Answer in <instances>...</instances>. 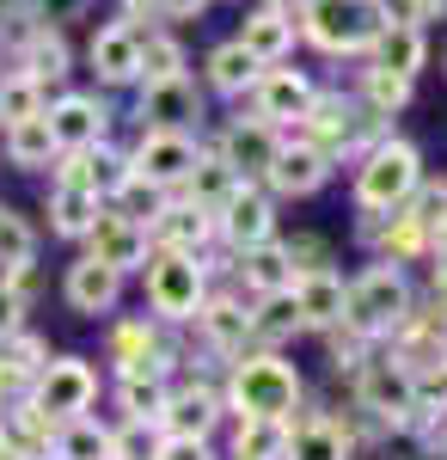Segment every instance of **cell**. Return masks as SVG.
<instances>
[{
	"instance_id": "6da1fadb",
	"label": "cell",
	"mask_w": 447,
	"mask_h": 460,
	"mask_svg": "<svg viewBox=\"0 0 447 460\" xmlns=\"http://www.w3.org/2000/svg\"><path fill=\"white\" fill-rule=\"evenodd\" d=\"M411 314V288L399 277V264H374L368 277H355L344 288V319L349 332H362V338H380V332H399V319Z\"/></svg>"
},
{
	"instance_id": "7a4b0ae2",
	"label": "cell",
	"mask_w": 447,
	"mask_h": 460,
	"mask_svg": "<svg viewBox=\"0 0 447 460\" xmlns=\"http://www.w3.org/2000/svg\"><path fill=\"white\" fill-rule=\"evenodd\" d=\"M423 184V160H416L411 142H380L368 154V166L355 178V203L368 215H386V209H405Z\"/></svg>"
},
{
	"instance_id": "3957f363",
	"label": "cell",
	"mask_w": 447,
	"mask_h": 460,
	"mask_svg": "<svg viewBox=\"0 0 447 460\" xmlns=\"http://www.w3.org/2000/svg\"><path fill=\"white\" fill-rule=\"evenodd\" d=\"M294 399H301V375L282 356H245L240 368H233V405H240V418H276V424H288Z\"/></svg>"
},
{
	"instance_id": "277c9868",
	"label": "cell",
	"mask_w": 447,
	"mask_h": 460,
	"mask_svg": "<svg viewBox=\"0 0 447 460\" xmlns=\"http://www.w3.org/2000/svg\"><path fill=\"white\" fill-rule=\"evenodd\" d=\"M301 19H307V37L319 43V49H331V56L368 49V43L386 31L380 0H307Z\"/></svg>"
},
{
	"instance_id": "5b68a950",
	"label": "cell",
	"mask_w": 447,
	"mask_h": 460,
	"mask_svg": "<svg viewBox=\"0 0 447 460\" xmlns=\"http://www.w3.org/2000/svg\"><path fill=\"white\" fill-rule=\"evenodd\" d=\"M147 301H153L160 319H197V307H203V264L190 252H153Z\"/></svg>"
},
{
	"instance_id": "8992f818",
	"label": "cell",
	"mask_w": 447,
	"mask_h": 460,
	"mask_svg": "<svg viewBox=\"0 0 447 460\" xmlns=\"http://www.w3.org/2000/svg\"><path fill=\"white\" fill-rule=\"evenodd\" d=\"M92 393H99V375L80 362V356H56V362H43L37 368V411H49L56 424H68V418H86V405H92Z\"/></svg>"
},
{
	"instance_id": "52a82bcc",
	"label": "cell",
	"mask_w": 447,
	"mask_h": 460,
	"mask_svg": "<svg viewBox=\"0 0 447 460\" xmlns=\"http://www.w3.org/2000/svg\"><path fill=\"white\" fill-rule=\"evenodd\" d=\"M355 387H362V405H368V411L399 418V424H416V381H411L405 362L362 356V362H355Z\"/></svg>"
},
{
	"instance_id": "ba28073f",
	"label": "cell",
	"mask_w": 447,
	"mask_h": 460,
	"mask_svg": "<svg viewBox=\"0 0 447 460\" xmlns=\"http://www.w3.org/2000/svg\"><path fill=\"white\" fill-rule=\"evenodd\" d=\"M190 166H197V142L184 136V129H147V142L136 147V160H129V172H136V184L147 178V184H184L190 178Z\"/></svg>"
},
{
	"instance_id": "9c48e42d",
	"label": "cell",
	"mask_w": 447,
	"mask_h": 460,
	"mask_svg": "<svg viewBox=\"0 0 447 460\" xmlns=\"http://www.w3.org/2000/svg\"><path fill=\"white\" fill-rule=\"evenodd\" d=\"M86 240H92V258L110 264L117 277L136 270V264H147V227H141L136 215H92Z\"/></svg>"
},
{
	"instance_id": "30bf717a",
	"label": "cell",
	"mask_w": 447,
	"mask_h": 460,
	"mask_svg": "<svg viewBox=\"0 0 447 460\" xmlns=\"http://www.w3.org/2000/svg\"><path fill=\"white\" fill-rule=\"evenodd\" d=\"M43 123H49V142L56 154H92L104 142V105L99 99H62L56 111H43Z\"/></svg>"
},
{
	"instance_id": "8fae6325",
	"label": "cell",
	"mask_w": 447,
	"mask_h": 460,
	"mask_svg": "<svg viewBox=\"0 0 447 460\" xmlns=\"http://www.w3.org/2000/svg\"><path fill=\"white\" fill-rule=\"evenodd\" d=\"M276 147H282V136H276V123H264V117H251V123H227V136H221V160L233 166V178H264L276 160Z\"/></svg>"
},
{
	"instance_id": "7c38bea8",
	"label": "cell",
	"mask_w": 447,
	"mask_h": 460,
	"mask_svg": "<svg viewBox=\"0 0 447 460\" xmlns=\"http://www.w3.org/2000/svg\"><path fill=\"white\" fill-rule=\"evenodd\" d=\"M312 80L307 74H294V68H270V74H258V117L264 123H301L312 111Z\"/></svg>"
},
{
	"instance_id": "4fadbf2b",
	"label": "cell",
	"mask_w": 447,
	"mask_h": 460,
	"mask_svg": "<svg viewBox=\"0 0 447 460\" xmlns=\"http://www.w3.org/2000/svg\"><path fill=\"white\" fill-rule=\"evenodd\" d=\"M270 227H276V215H270V197L264 190H233L227 203H221V234L233 240V246H270Z\"/></svg>"
},
{
	"instance_id": "5bb4252c",
	"label": "cell",
	"mask_w": 447,
	"mask_h": 460,
	"mask_svg": "<svg viewBox=\"0 0 447 460\" xmlns=\"http://www.w3.org/2000/svg\"><path fill=\"white\" fill-rule=\"evenodd\" d=\"M240 49L258 62V68H276L288 49H294V13H276V6H264V13H251L240 31Z\"/></svg>"
},
{
	"instance_id": "9a60e30c",
	"label": "cell",
	"mask_w": 447,
	"mask_h": 460,
	"mask_svg": "<svg viewBox=\"0 0 447 460\" xmlns=\"http://www.w3.org/2000/svg\"><path fill=\"white\" fill-rule=\"evenodd\" d=\"M325 172H331V160H325L319 147L294 142V147H276V160H270V172H264V178H270L282 197H307V190L325 184Z\"/></svg>"
},
{
	"instance_id": "2e32d148",
	"label": "cell",
	"mask_w": 447,
	"mask_h": 460,
	"mask_svg": "<svg viewBox=\"0 0 447 460\" xmlns=\"http://www.w3.org/2000/svg\"><path fill=\"white\" fill-rule=\"evenodd\" d=\"M288 295H294V307H301L307 325H337V319H344V277H331V270H307V277H294Z\"/></svg>"
},
{
	"instance_id": "e0dca14e",
	"label": "cell",
	"mask_w": 447,
	"mask_h": 460,
	"mask_svg": "<svg viewBox=\"0 0 447 460\" xmlns=\"http://www.w3.org/2000/svg\"><path fill=\"white\" fill-rule=\"evenodd\" d=\"M117 288H123V277H117L110 264H99V258H80L68 270L74 314H110V307H117Z\"/></svg>"
},
{
	"instance_id": "ac0fdd59",
	"label": "cell",
	"mask_w": 447,
	"mask_h": 460,
	"mask_svg": "<svg viewBox=\"0 0 447 460\" xmlns=\"http://www.w3.org/2000/svg\"><path fill=\"white\" fill-rule=\"evenodd\" d=\"M203 240H208V209H197V203H166L153 215V246L160 252H190L197 258Z\"/></svg>"
},
{
	"instance_id": "d6986e66",
	"label": "cell",
	"mask_w": 447,
	"mask_h": 460,
	"mask_svg": "<svg viewBox=\"0 0 447 460\" xmlns=\"http://www.w3.org/2000/svg\"><path fill=\"white\" fill-rule=\"evenodd\" d=\"M141 117H147L153 129H178L184 117H203V99H197V86L178 74V80H160V86H147V99H141Z\"/></svg>"
},
{
	"instance_id": "ffe728a7",
	"label": "cell",
	"mask_w": 447,
	"mask_h": 460,
	"mask_svg": "<svg viewBox=\"0 0 447 460\" xmlns=\"http://www.w3.org/2000/svg\"><path fill=\"white\" fill-rule=\"evenodd\" d=\"M136 62H141V25H104L92 37V68L104 80H136Z\"/></svg>"
},
{
	"instance_id": "44dd1931",
	"label": "cell",
	"mask_w": 447,
	"mask_h": 460,
	"mask_svg": "<svg viewBox=\"0 0 447 460\" xmlns=\"http://www.w3.org/2000/svg\"><path fill=\"white\" fill-rule=\"evenodd\" d=\"M368 49H374V68H380V74L411 80V74L423 68V31H416V25H386V31H380Z\"/></svg>"
},
{
	"instance_id": "7402d4cb",
	"label": "cell",
	"mask_w": 447,
	"mask_h": 460,
	"mask_svg": "<svg viewBox=\"0 0 447 460\" xmlns=\"http://www.w3.org/2000/svg\"><path fill=\"white\" fill-rule=\"evenodd\" d=\"M344 424H331V418H307V424L288 429V455L282 460H344Z\"/></svg>"
},
{
	"instance_id": "603a6c76",
	"label": "cell",
	"mask_w": 447,
	"mask_h": 460,
	"mask_svg": "<svg viewBox=\"0 0 447 460\" xmlns=\"http://www.w3.org/2000/svg\"><path fill=\"white\" fill-rule=\"evenodd\" d=\"M110 356H117V368H123V375H160V368H166V356H160V344H153V332H147V325H117Z\"/></svg>"
},
{
	"instance_id": "cb8c5ba5",
	"label": "cell",
	"mask_w": 447,
	"mask_h": 460,
	"mask_svg": "<svg viewBox=\"0 0 447 460\" xmlns=\"http://www.w3.org/2000/svg\"><path fill=\"white\" fill-rule=\"evenodd\" d=\"M160 424H166V436H197L203 442L208 424H215V393H178V399H166V411H160Z\"/></svg>"
},
{
	"instance_id": "d4e9b609",
	"label": "cell",
	"mask_w": 447,
	"mask_h": 460,
	"mask_svg": "<svg viewBox=\"0 0 447 460\" xmlns=\"http://www.w3.org/2000/svg\"><path fill=\"white\" fill-rule=\"evenodd\" d=\"M233 190H240L233 166H227L221 154H215V160H203V154H197V166H190V203H197V209H221Z\"/></svg>"
},
{
	"instance_id": "484cf974",
	"label": "cell",
	"mask_w": 447,
	"mask_h": 460,
	"mask_svg": "<svg viewBox=\"0 0 447 460\" xmlns=\"http://www.w3.org/2000/svg\"><path fill=\"white\" fill-rule=\"evenodd\" d=\"M197 319L215 350H245V338H251V314H240L233 301H208V307H197Z\"/></svg>"
},
{
	"instance_id": "4316f807",
	"label": "cell",
	"mask_w": 447,
	"mask_h": 460,
	"mask_svg": "<svg viewBox=\"0 0 447 460\" xmlns=\"http://www.w3.org/2000/svg\"><path fill=\"white\" fill-rule=\"evenodd\" d=\"M233 455L240 460H282L288 455V424H276V418H245L240 436H233Z\"/></svg>"
},
{
	"instance_id": "83f0119b",
	"label": "cell",
	"mask_w": 447,
	"mask_h": 460,
	"mask_svg": "<svg viewBox=\"0 0 447 460\" xmlns=\"http://www.w3.org/2000/svg\"><path fill=\"white\" fill-rule=\"evenodd\" d=\"M6 154H13V166H25V172L49 166V154H56V142H49V123H43V117L13 123V129H6Z\"/></svg>"
},
{
	"instance_id": "f1b7e54d",
	"label": "cell",
	"mask_w": 447,
	"mask_h": 460,
	"mask_svg": "<svg viewBox=\"0 0 447 460\" xmlns=\"http://www.w3.org/2000/svg\"><path fill=\"white\" fill-rule=\"evenodd\" d=\"M25 74H31L37 86H43V80H62V74H68V43L49 31V25H37L31 43H25Z\"/></svg>"
},
{
	"instance_id": "f546056e",
	"label": "cell",
	"mask_w": 447,
	"mask_h": 460,
	"mask_svg": "<svg viewBox=\"0 0 447 460\" xmlns=\"http://www.w3.org/2000/svg\"><path fill=\"white\" fill-rule=\"evenodd\" d=\"M258 74H264V68L245 56L240 43H221V49L208 56V80H215L221 93H245V86H258Z\"/></svg>"
},
{
	"instance_id": "4dcf8cb0",
	"label": "cell",
	"mask_w": 447,
	"mask_h": 460,
	"mask_svg": "<svg viewBox=\"0 0 447 460\" xmlns=\"http://www.w3.org/2000/svg\"><path fill=\"white\" fill-rule=\"evenodd\" d=\"M56 455L62 460H110V429L86 424V418H68L62 436H56Z\"/></svg>"
},
{
	"instance_id": "1f68e13d",
	"label": "cell",
	"mask_w": 447,
	"mask_h": 460,
	"mask_svg": "<svg viewBox=\"0 0 447 460\" xmlns=\"http://www.w3.org/2000/svg\"><path fill=\"white\" fill-rule=\"evenodd\" d=\"M245 283L258 288V295H282V288L294 283V270H288L282 246H251V258H245Z\"/></svg>"
},
{
	"instance_id": "d6a6232c",
	"label": "cell",
	"mask_w": 447,
	"mask_h": 460,
	"mask_svg": "<svg viewBox=\"0 0 447 460\" xmlns=\"http://www.w3.org/2000/svg\"><path fill=\"white\" fill-rule=\"evenodd\" d=\"M25 117H43V86H37L31 74H13V80H0V123L13 129Z\"/></svg>"
},
{
	"instance_id": "836d02e7",
	"label": "cell",
	"mask_w": 447,
	"mask_h": 460,
	"mask_svg": "<svg viewBox=\"0 0 447 460\" xmlns=\"http://www.w3.org/2000/svg\"><path fill=\"white\" fill-rule=\"evenodd\" d=\"M307 319L294 307V295L282 288V295H264V307L251 314V338H288V332H301Z\"/></svg>"
},
{
	"instance_id": "e575fe53",
	"label": "cell",
	"mask_w": 447,
	"mask_h": 460,
	"mask_svg": "<svg viewBox=\"0 0 447 460\" xmlns=\"http://www.w3.org/2000/svg\"><path fill=\"white\" fill-rule=\"evenodd\" d=\"M123 411H129V424H160L166 387H160L153 375H123Z\"/></svg>"
},
{
	"instance_id": "d590c367",
	"label": "cell",
	"mask_w": 447,
	"mask_h": 460,
	"mask_svg": "<svg viewBox=\"0 0 447 460\" xmlns=\"http://www.w3.org/2000/svg\"><path fill=\"white\" fill-rule=\"evenodd\" d=\"M49 436H56V418L37 411V405H19V411H13V436H6V448H13V455H37V448H49Z\"/></svg>"
},
{
	"instance_id": "8d00e7d4",
	"label": "cell",
	"mask_w": 447,
	"mask_h": 460,
	"mask_svg": "<svg viewBox=\"0 0 447 460\" xmlns=\"http://www.w3.org/2000/svg\"><path fill=\"white\" fill-rule=\"evenodd\" d=\"M136 74H147V86H160V80H178L184 74V49H178L172 37H141V62Z\"/></svg>"
},
{
	"instance_id": "74e56055",
	"label": "cell",
	"mask_w": 447,
	"mask_h": 460,
	"mask_svg": "<svg viewBox=\"0 0 447 460\" xmlns=\"http://www.w3.org/2000/svg\"><path fill=\"white\" fill-rule=\"evenodd\" d=\"M31 252H37L31 227L13 209H0V270H6V277H13V270H31Z\"/></svg>"
},
{
	"instance_id": "f35d334b",
	"label": "cell",
	"mask_w": 447,
	"mask_h": 460,
	"mask_svg": "<svg viewBox=\"0 0 447 460\" xmlns=\"http://www.w3.org/2000/svg\"><path fill=\"white\" fill-rule=\"evenodd\" d=\"M136 172H129V160L123 154H86V190L92 197H117V190H129Z\"/></svg>"
},
{
	"instance_id": "ab89813d",
	"label": "cell",
	"mask_w": 447,
	"mask_h": 460,
	"mask_svg": "<svg viewBox=\"0 0 447 460\" xmlns=\"http://www.w3.org/2000/svg\"><path fill=\"white\" fill-rule=\"evenodd\" d=\"M374 240L386 246V258H392V264H405V258H416V252L429 246V227H423L416 215H392V227H386V234H374Z\"/></svg>"
},
{
	"instance_id": "60d3db41",
	"label": "cell",
	"mask_w": 447,
	"mask_h": 460,
	"mask_svg": "<svg viewBox=\"0 0 447 460\" xmlns=\"http://www.w3.org/2000/svg\"><path fill=\"white\" fill-rule=\"evenodd\" d=\"M368 99H374V111H399L405 99H411V80H399V74H380V68H368Z\"/></svg>"
},
{
	"instance_id": "b9f144b4",
	"label": "cell",
	"mask_w": 447,
	"mask_h": 460,
	"mask_svg": "<svg viewBox=\"0 0 447 460\" xmlns=\"http://www.w3.org/2000/svg\"><path fill=\"white\" fill-rule=\"evenodd\" d=\"M435 13V0H380V19L386 25H423Z\"/></svg>"
},
{
	"instance_id": "7bdbcfd3",
	"label": "cell",
	"mask_w": 447,
	"mask_h": 460,
	"mask_svg": "<svg viewBox=\"0 0 447 460\" xmlns=\"http://www.w3.org/2000/svg\"><path fill=\"white\" fill-rule=\"evenodd\" d=\"M19 325H25V288H13L0 277V338H13Z\"/></svg>"
},
{
	"instance_id": "ee69618b",
	"label": "cell",
	"mask_w": 447,
	"mask_h": 460,
	"mask_svg": "<svg viewBox=\"0 0 447 460\" xmlns=\"http://www.w3.org/2000/svg\"><path fill=\"white\" fill-rule=\"evenodd\" d=\"M160 460H215V455H208L197 436H166L160 442Z\"/></svg>"
},
{
	"instance_id": "f6af8a7d",
	"label": "cell",
	"mask_w": 447,
	"mask_h": 460,
	"mask_svg": "<svg viewBox=\"0 0 447 460\" xmlns=\"http://www.w3.org/2000/svg\"><path fill=\"white\" fill-rule=\"evenodd\" d=\"M31 6L43 13V25H62V19H74V13L86 6V0H31Z\"/></svg>"
},
{
	"instance_id": "bcb514c9",
	"label": "cell",
	"mask_w": 447,
	"mask_h": 460,
	"mask_svg": "<svg viewBox=\"0 0 447 460\" xmlns=\"http://www.w3.org/2000/svg\"><path fill=\"white\" fill-rule=\"evenodd\" d=\"M147 6H153V13H166V19H190L203 0H147Z\"/></svg>"
},
{
	"instance_id": "7dc6e473",
	"label": "cell",
	"mask_w": 447,
	"mask_h": 460,
	"mask_svg": "<svg viewBox=\"0 0 447 460\" xmlns=\"http://www.w3.org/2000/svg\"><path fill=\"white\" fill-rule=\"evenodd\" d=\"M429 246H435V264H442V283H447V221L429 227Z\"/></svg>"
},
{
	"instance_id": "c3c4849f",
	"label": "cell",
	"mask_w": 447,
	"mask_h": 460,
	"mask_svg": "<svg viewBox=\"0 0 447 460\" xmlns=\"http://www.w3.org/2000/svg\"><path fill=\"white\" fill-rule=\"evenodd\" d=\"M276 13H288V6H294V13H301V6H307V0H270Z\"/></svg>"
},
{
	"instance_id": "681fc988",
	"label": "cell",
	"mask_w": 447,
	"mask_h": 460,
	"mask_svg": "<svg viewBox=\"0 0 447 460\" xmlns=\"http://www.w3.org/2000/svg\"><path fill=\"white\" fill-rule=\"evenodd\" d=\"M435 6H442V0H435Z\"/></svg>"
},
{
	"instance_id": "f907efd6",
	"label": "cell",
	"mask_w": 447,
	"mask_h": 460,
	"mask_svg": "<svg viewBox=\"0 0 447 460\" xmlns=\"http://www.w3.org/2000/svg\"><path fill=\"white\" fill-rule=\"evenodd\" d=\"M56 460H62V455H56Z\"/></svg>"
}]
</instances>
